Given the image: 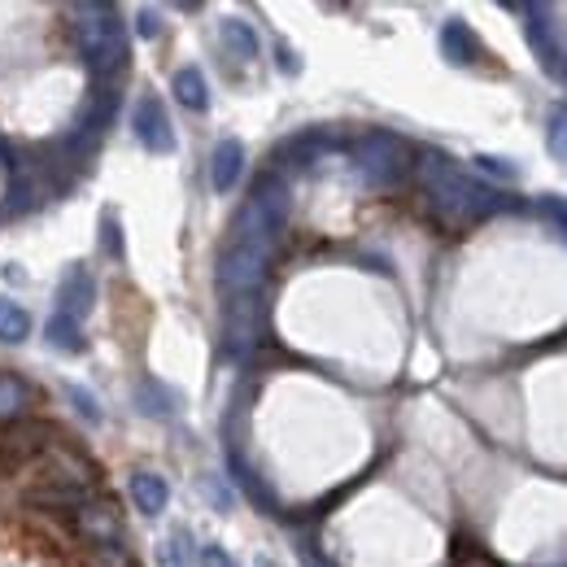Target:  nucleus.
Returning <instances> with one entry per match:
<instances>
[{"label":"nucleus","instance_id":"obj_10","mask_svg":"<svg viewBox=\"0 0 567 567\" xmlns=\"http://www.w3.org/2000/svg\"><path fill=\"white\" fill-rule=\"evenodd\" d=\"M441 53H445V62H454V66H472V62L481 58V40H476V31H472L463 18H450V22L441 27Z\"/></svg>","mask_w":567,"mask_h":567},{"label":"nucleus","instance_id":"obj_16","mask_svg":"<svg viewBox=\"0 0 567 567\" xmlns=\"http://www.w3.org/2000/svg\"><path fill=\"white\" fill-rule=\"evenodd\" d=\"M44 337H49V346H53V350H62V354H83V350H87L83 328H79L74 319H66V315H58V310H53V319H49Z\"/></svg>","mask_w":567,"mask_h":567},{"label":"nucleus","instance_id":"obj_8","mask_svg":"<svg viewBox=\"0 0 567 567\" xmlns=\"http://www.w3.org/2000/svg\"><path fill=\"white\" fill-rule=\"evenodd\" d=\"M92 301H96V284L87 276V267H71L62 284H58V315H66L74 323H83L92 315Z\"/></svg>","mask_w":567,"mask_h":567},{"label":"nucleus","instance_id":"obj_1","mask_svg":"<svg viewBox=\"0 0 567 567\" xmlns=\"http://www.w3.org/2000/svg\"><path fill=\"white\" fill-rule=\"evenodd\" d=\"M415 179H420V188L427 193V202H432V210L441 214L445 223H454V227H463V223H476V218H489L506 206V197L489 188V184H481V179H472L467 171H458L445 153H420V162H415Z\"/></svg>","mask_w":567,"mask_h":567},{"label":"nucleus","instance_id":"obj_17","mask_svg":"<svg viewBox=\"0 0 567 567\" xmlns=\"http://www.w3.org/2000/svg\"><path fill=\"white\" fill-rule=\"evenodd\" d=\"M31 506H44V511H79L87 502V489H58V485H44V489H31L27 494Z\"/></svg>","mask_w":567,"mask_h":567},{"label":"nucleus","instance_id":"obj_24","mask_svg":"<svg viewBox=\"0 0 567 567\" xmlns=\"http://www.w3.org/2000/svg\"><path fill=\"white\" fill-rule=\"evenodd\" d=\"M136 31H141L144 40H153V35L162 31V13H157V9H141V13H136Z\"/></svg>","mask_w":567,"mask_h":567},{"label":"nucleus","instance_id":"obj_7","mask_svg":"<svg viewBox=\"0 0 567 567\" xmlns=\"http://www.w3.org/2000/svg\"><path fill=\"white\" fill-rule=\"evenodd\" d=\"M132 132L148 153H175V127H171V114L157 96H141L136 101V114H132Z\"/></svg>","mask_w":567,"mask_h":567},{"label":"nucleus","instance_id":"obj_13","mask_svg":"<svg viewBox=\"0 0 567 567\" xmlns=\"http://www.w3.org/2000/svg\"><path fill=\"white\" fill-rule=\"evenodd\" d=\"M132 497H136V506H141L144 515H162L166 502H171V485L157 472H136L132 476Z\"/></svg>","mask_w":567,"mask_h":567},{"label":"nucleus","instance_id":"obj_9","mask_svg":"<svg viewBox=\"0 0 567 567\" xmlns=\"http://www.w3.org/2000/svg\"><path fill=\"white\" fill-rule=\"evenodd\" d=\"M245 171V144L240 141H218L210 153V184L214 193H231L240 184Z\"/></svg>","mask_w":567,"mask_h":567},{"label":"nucleus","instance_id":"obj_27","mask_svg":"<svg viewBox=\"0 0 567 567\" xmlns=\"http://www.w3.org/2000/svg\"><path fill=\"white\" fill-rule=\"evenodd\" d=\"M202 564L206 567H236L223 550H218V546H206V550H202Z\"/></svg>","mask_w":567,"mask_h":567},{"label":"nucleus","instance_id":"obj_19","mask_svg":"<svg viewBox=\"0 0 567 567\" xmlns=\"http://www.w3.org/2000/svg\"><path fill=\"white\" fill-rule=\"evenodd\" d=\"M27 332H31V315L18 306V301H9V297H0V341H27Z\"/></svg>","mask_w":567,"mask_h":567},{"label":"nucleus","instance_id":"obj_15","mask_svg":"<svg viewBox=\"0 0 567 567\" xmlns=\"http://www.w3.org/2000/svg\"><path fill=\"white\" fill-rule=\"evenodd\" d=\"M223 49H227L231 58H240V62H254V58H258V35H254V27H249L245 18H227V22H223Z\"/></svg>","mask_w":567,"mask_h":567},{"label":"nucleus","instance_id":"obj_3","mask_svg":"<svg viewBox=\"0 0 567 567\" xmlns=\"http://www.w3.org/2000/svg\"><path fill=\"white\" fill-rule=\"evenodd\" d=\"M276 245L280 240H271V236L231 231V245L218 258V292L223 297H249V292H258L262 280H267V271H271Z\"/></svg>","mask_w":567,"mask_h":567},{"label":"nucleus","instance_id":"obj_4","mask_svg":"<svg viewBox=\"0 0 567 567\" xmlns=\"http://www.w3.org/2000/svg\"><path fill=\"white\" fill-rule=\"evenodd\" d=\"M358 175L371 184V188H398L406 175H411V144L393 132H367L354 148Z\"/></svg>","mask_w":567,"mask_h":567},{"label":"nucleus","instance_id":"obj_12","mask_svg":"<svg viewBox=\"0 0 567 567\" xmlns=\"http://www.w3.org/2000/svg\"><path fill=\"white\" fill-rule=\"evenodd\" d=\"M49 441H44V427H13V432H0V458L4 463H27L31 454H44Z\"/></svg>","mask_w":567,"mask_h":567},{"label":"nucleus","instance_id":"obj_26","mask_svg":"<svg viewBox=\"0 0 567 567\" xmlns=\"http://www.w3.org/2000/svg\"><path fill=\"white\" fill-rule=\"evenodd\" d=\"M105 254H110V258H123V245H118V231H114V218H105Z\"/></svg>","mask_w":567,"mask_h":567},{"label":"nucleus","instance_id":"obj_14","mask_svg":"<svg viewBox=\"0 0 567 567\" xmlns=\"http://www.w3.org/2000/svg\"><path fill=\"white\" fill-rule=\"evenodd\" d=\"M171 92H175V101L179 105H188V110H210V87H206V74L197 71V66H184V71H175L171 79Z\"/></svg>","mask_w":567,"mask_h":567},{"label":"nucleus","instance_id":"obj_5","mask_svg":"<svg viewBox=\"0 0 567 567\" xmlns=\"http://www.w3.org/2000/svg\"><path fill=\"white\" fill-rule=\"evenodd\" d=\"M262 328H267V306H262V292H249V297H227V310H223L227 354L249 358V354H254V346L262 341Z\"/></svg>","mask_w":567,"mask_h":567},{"label":"nucleus","instance_id":"obj_28","mask_svg":"<svg viewBox=\"0 0 567 567\" xmlns=\"http://www.w3.org/2000/svg\"><path fill=\"white\" fill-rule=\"evenodd\" d=\"M280 66H284V74H297V71H301V62L292 58V49H288V44H280Z\"/></svg>","mask_w":567,"mask_h":567},{"label":"nucleus","instance_id":"obj_18","mask_svg":"<svg viewBox=\"0 0 567 567\" xmlns=\"http://www.w3.org/2000/svg\"><path fill=\"white\" fill-rule=\"evenodd\" d=\"M136 402H141L144 415H162V420H166V415H175V402H179V398H175L166 384H157V380H144L141 389H136Z\"/></svg>","mask_w":567,"mask_h":567},{"label":"nucleus","instance_id":"obj_20","mask_svg":"<svg viewBox=\"0 0 567 567\" xmlns=\"http://www.w3.org/2000/svg\"><path fill=\"white\" fill-rule=\"evenodd\" d=\"M27 411V384L18 375H0V424L18 420Z\"/></svg>","mask_w":567,"mask_h":567},{"label":"nucleus","instance_id":"obj_11","mask_svg":"<svg viewBox=\"0 0 567 567\" xmlns=\"http://www.w3.org/2000/svg\"><path fill=\"white\" fill-rule=\"evenodd\" d=\"M49 485H58V489H92V467L71 454V450H49V476H44Z\"/></svg>","mask_w":567,"mask_h":567},{"label":"nucleus","instance_id":"obj_29","mask_svg":"<svg viewBox=\"0 0 567 567\" xmlns=\"http://www.w3.org/2000/svg\"><path fill=\"white\" fill-rule=\"evenodd\" d=\"M546 214H555V218L567 227V206H564V202H546Z\"/></svg>","mask_w":567,"mask_h":567},{"label":"nucleus","instance_id":"obj_23","mask_svg":"<svg viewBox=\"0 0 567 567\" xmlns=\"http://www.w3.org/2000/svg\"><path fill=\"white\" fill-rule=\"evenodd\" d=\"M87 567H132V555L123 546H105V550H92Z\"/></svg>","mask_w":567,"mask_h":567},{"label":"nucleus","instance_id":"obj_21","mask_svg":"<svg viewBox=\"0 0 567 567\" xmlns=\"http://www.w3.org/2000/svg\"><path fill=\"white\" fill-rule=\"evenodd\" d=\"M546 141H550V153L567 162V105H559V110L550 114V136H546Z\"/></svg>","mask_w":567,"mask_h":567},{"label":"nucleus","instance_id":"obj_22","mask_svg":"<svg viewBox=\"0 0 567 567\" xmlns=\"http://www.w3.org/2000/svg\"><path fill=\"white\" fill-rule=\"evenodd\" d=\"M66 398H71L74 406H79V415H83L87 424H101V406H96V398H92L87 389H79V384H66Z\"/></svg>","mask_w":567,"mask_h":567},{"label":"nucleus","instance_id":"obj_6","mask_svg":"<svg viewBox=\"0 0 567 567\" xmlns=\"http://www.w3.org/2000/svg\"><path fill=\"white\" fill-rule=\"evenodd\" d=\"M74 533H79L92 550L123 546V515H118L114 502H105V497H87V502L74 511Z\"/></svg>","mask_w":567,"mask_h":567},{"label":"nucleus","instance_id":"obj_25","mask_svg":"<svg viewBox=\"0 0 567 567\" xmlns=\"http://www.w3.org/2000/svg\"><path fill=\"white\" fill-rule=\"evenodd\" d=\"M476 166H481V171H489V175H497V179H511V175H515V166H506L502 157H485V153L476 157Z\"/></svg>","mask_w":567,"mask_h":567},{"label":"nucleus","instance_id":"obj_2","mask_svg":"<svg viewBox=\"0 0 567 567\" xmlns=\"http://www.w3.org/2000/svg\"><path fill=\"white\" fill-rule=\"evenodd\" d=\"M79 49L96 79H114L127 66V27L114 4H79Z\"/></svg>","mask_w":567,"mask_h":567}]
</instances>
